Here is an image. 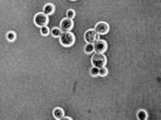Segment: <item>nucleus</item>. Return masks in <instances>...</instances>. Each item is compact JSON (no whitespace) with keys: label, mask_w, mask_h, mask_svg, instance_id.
<instances>
[{"label":"nucleus","mask_w":161,"mask_h":120,"mask_svg":"<svg viewBox=\"0 0 161 120\" xmlns=\"http://www.w3.org/2000/svg\"><path fill=\"white\" fill-rule=\"evenodd\" d=\"M60 42L65 47H70L75 42V36L69 31L63 32L60 36Z\"/></svg>","instance_id":"obj_1"},{"label":"nucleus","mask_w":161,"mask_h":120,"mask_svg":"<svg viewBox=\"0 0 161 120\" xmlns=\"http://www.w3.org/2000/svg\"><path fill=\"white\" fill-rule=\"evenodd\" d=\"M91 62L93 66L100 69L105 66L107 62V59L102 53H96L92 57Z\"/></svg>","instance_id":"obj_2"},{"label":"nucleus","mask_w":161,"mask_h":120,"mask_svg":"<svg viewBox=\"0 0 161 120\" xmlns=\"http://www.w3.org/2000/svg\"><path fill=\"white\" fill-rule=\"evenodd\" d=\"M49 22V19L47 15H46L44 12H39L34 17V23L37 27H42L46 26Z\"/></svg>","instance_id":"obj_3"},{"label":"nucleus","mask_w":161,"mask_h":120,"mask_svg":"<svg viewBox=\"0 0 161 120\" xmlns=\"http://www.w3.org/2000/svg\"><path fill=\"white\" fill-rule=\"evenodd\" d=\"M99 38V34L94 29H89L84 34V39L88 44H94Z\"/></svg>","instance_id":"obj_4"},{"label":"nucleus","mask_w":161,"mask_h":120,"mask_svg":"<svg viewBox=\"0 0 161 120\" xmlns=\"http://www.w3.org/2000/svg\"><path fill=\"white\" fill-rule=\"evenodd\" d=\"M94 46V51L96 53H103L106 51L107 44L104 40H97L93 44Z\"/></svg>","instance_id":"obj_5"},{"label":"nucleus","mask_w":161,"mask_h":120,"mask_svg":"<svg viewBox=\"0 0 161 120\" xmlns=\"http://www.w3.org/2000/svg\"><path fill=\"white\" fill-rule=\"evenodd\" d=\"M95 30L97 33H99V34H106L109 30V25L105 22H99L95 25Z\"/></svg>","instance_id":"obj_6"},{"label":"nucleus","mask_w":161,"mask_h":120,"mask_svg":"<svg viewBox=\"0 0 161 120\" xmlns=\"http://www.w3.org/2000/svg\"><path fill=\"white\" fill-rule=\"evenodd\" d=\"M73 22L72 19L70 18H64L61 22L60 27L61 30L63 31V32H66V31H69L71 29L73 28Z\"/></svg>","instance_id":"obj_7"},{"label":"nucleus","mask_w":161,"mask_h":120,"mask_svg":"<svg viewBox=\"0 0 161 120\" xmlns=\"http://www.w3.org/2000/svg\"><path fill=\"white\" fill-rule=\"evenodd\" d=\"M53 115L56 119H62L65 115V112L63 109L60 107H56L53 110Z\"/></svg>","instance_id":"obj_8"},{"label":"nucleus","mask_w":161,"mask_h":120,"mask_svg":"<svg viewBox=\"0 0 161 120\" xmlns=\"http://www.w3.org/2000/svg\"><path fill=\"white\" fill-rule=\"evenodd\" d=\"M55 10L54 6L52 4H47L44 7V13L46 15H51L54 13Z\"/></svg>","instance_id":"obj_9"},{"label":"nucleus","mask_w":161,"mask_h":120,"mask_svg":"<svg viewBox=\"0 0 161 120\" xmlns=\"http://www.w3.org/2000/svg\"><path fill=\"white\" fill-rule=\"evenodd\" d=\"M137 116L139 119H146L148 117L147 112L144 110H139L137 112Z\"/></svg>","instance_id":"obj_10"},{"label":"nucleus","mask_w":161,"mask_h":120,"mask_svg":"<svg viewBox=\"0 0 161 120\" xmlns=\"http://www.w3.org/2000/svg\"><path fill=\"white\" fill-rule=\"evenodd\" d=\"M51 33H52V36H53V37H59L61 36V33H62V31H61L60 29L57 28V27H54V28H53L52 29Z\"/></svg>","instance_id":"obj_11"},{"label":"nucleus","mask_w":161,"mask_h":120,"mask_svg":"<svg viewBox=\"0 0 161 120\" xmlns=\"http://www.w3.org/2000/svg\"><path fill=\"white\" fill-rule=\"evenodd\" d=\"M16 33L13 32V31H10V32H8L7 33V35H6V38L9 41H14V40L16 39Z\"/></svg>","instance_id":"obj_12"},{"label":"nucleus","mask_w":161,"mask_h":120,"mask_svg":"<svg viewBox=\"0 0 161 120\" xmlns=\"http://www.w3.org/2000/svg\"><path fill=\"white\" fill-rule=\"evenodd\" d=\"M84 50H85L86 53H87V54L92 53V52L94 51V46H93V44H88L87 45L85 46Z\"/></svg>","instance_id":"obj_13"},{"label":"nucleus","mask_w":161,"mask_h":120,"mask_svg":"<svg viewBox=\"0 0 161 120\" xmlns=\"http://www.w3.org/2000/svg\"><path fill=\"white\" fill-rule=\"evenodd\" d=\"M40 32H41V34L44 36H47L50 33V29L48 27L44 26L41 27V29H40Z\"/></svg>","instance_id":"obj_14"},{"label":"nucleus","mask_w":161,"mask_h":120,"mask_svg":"<svg viewBox=\"0 0 161 120\" xmlns=\"http://www.w3.org/2000/svg\"><path fill=\"white\" fill-rule=\"evenodd\" d=\"M108 73V70L107 68H105V67H101L99 69V75L101 77H105L106 76Z\"/></svg>","instance_id":"obj_15"},{"label":"nucleus","mask_w":161,"mask_h":120,"mask_svg":"<svg viewBox=\"0 0 161 120\" xmlns=\"http://www.w3.org/2000/svg\"><path fill=\"white\" fill-rule=\"evenodd\" d=\"M76 13L75 12H74L73 10H69L67 12V16L68 18H70V19H72V18H73L75 17Z\"/></svg>","instance_id":"obj_16"},{"label":"nucleus","mask_w":161,"mask_h":120,"mask_svg":"<svg viewBox=\"0 0 161 120\" xmlns=\"http://www.w3.org/2000/svg\"><path fill=\"white\" fill-rule=\"evenodd\" d=\"M99 68H97V67H93L92 69H90V74L93 75V76H97L99 75Z\"/></svg>","instance_id":"obj_17"},{"label":"nucleus","mask_w":161,"mask_h":120,"mask_svg":"<svg viewBox=\"0 0 161 120\" xmlns=\"http://www.w3.org/2000/svg\"><path fill=\"white\" fill-rule=\"evenodd\" d=\"M62 119H72L71 118H70V117H63V118H62Z\"/></svg>","instance_id":"obj_18"},{"label":"nucleus","mask_w":161,"mask_h":120,"mask_svg":"<svg viewBox=\"0 0 161 120\" xmlns=\"http://www.w3.org/2000/svg\"><path fill=\"white\" fill-rule=\"evenodd\" d=\"M71 1H76V0H71Z\"/></svg>","instance_id":"obj_19"}]
</instances>
